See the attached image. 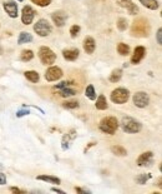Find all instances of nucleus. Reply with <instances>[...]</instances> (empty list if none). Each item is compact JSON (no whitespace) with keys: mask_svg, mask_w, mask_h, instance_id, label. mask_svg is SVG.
I'll return each mask as SVG.
<instances>
[{"mask_svg":"<svg viewBox=\"0 0 162 194\" xmlns=\"http://www.w3.org/2000/svg\"><path fill=\"white\" fill-rule=\"evenodd\" d=\"M121 127L126 133H138L142 128L141 123L131 116H124L121 119Z\"/></svg>","mask_w":162,"mask_h":194,"instance_id":"7ed1b4c3","label":"nucleus"},{"mask_svg":"<svg viewBox=\"0 0 162 194\" xmlns=\"http://www.w3.org/2000/svg\"><path fill=\"white\" fill-rule=\"evenodd\" d=\"M117 28H118V30H121V31L126 30V28H127V20L124 18H120L117 22Z\"/></svg>","mask_w":162,"mask_h":194,"instance_id":"c756f323","label":"nucleus"},{"mask_svg":"<svg viewBox=\"0 0 162 194\" xmlns=\"http://www.w3.org/2000/svg\"><path fill=\"white\" fill-rule=\"evenodd\" d=\"M146 55V49L144 46H136L135 50H133V54L131 57V63L132 64H138L141 60L145 58Z\"/></svg>","mask_w":162,"mask_h":194,"instance_id":"f8f14e48","label":"nucleus"},{"mask_svg":"<svg viewBox=\"0 0 162 194\" xmlns=\"http://www.w3.org/2000/svg\"><path fill=\"white\" fill-rule=\"evenodd\" d=\"M149 179H151V174H141V175H138L136 178V182L138 184H145Z\"/></svg>","mask_w":162,"mask_h":194,"instance_id":"c85d7f7f","label":"nucleus"},{"mask_svg":"<svg viewBox=\"0 0 162 194\" xmlns=\"http://www.w3.org/2000/svg\"><path fill=\"white\" fill-rule=\"evenodd\" d=\"M58 90H59V94L61 96H71V95H75L76 94L75 89H71V88H69V87L62 88V89H58Z\"/></svg>","mask_w":162,"mask_h":194,"instance_id":"393cba45","label":"nucleus"},{"mask_svg":"<svg viewBox=\"0 0 162 194\" xmlns=\"http://www.w3.org/2000/svg\"><path fill=\"white\" fill-rule=\"evenodd\" d=\"M10 192L15 193V194H25V192H24V190L19 189V188H15V187H11V188H10Z\"/></svg>","mask_w":162,"mask_h":194,"instance_id":"72a5a7b5","label":"nucleus"},{"mask_svg":"<svg viewBox=\"0 0 162 194\" xmlns=\"http://www.w3.org/2000/svg\"><path fill=\"white\" fill-rule=\"evenodd\" d=\"M152 151H145V153H142L138 159H137V165H140V167H144V165H150L151 162H152Z\"/></svg>","mask_w":162,"mask_h":194,"instance_id":"4468645a","label":"nucleus"},{"mask_svg":"<svg viewBox=\"0 0 162 194\" xmlns=\"http://www.w3.org/2000/svg\"><path fill=\"white\" fill-rule=\"evenodd\" d=\"M111 151L115 155H118V157L127 155V150H126L124 147H121V145H114V147H111Z\"/></svg>","mask_w":162,"mask_h":194,"instance_id":"412c9836","label":"nucleus"},{"mask_svg":"<svg viewBox=\"0 0 162 194\" xmlns=\"http://www.w3.org/2000/svg\"><path fill=\"white\" fill-rule=\"evenodd\" d=\"M34 30L40 37H47V35H50L53 28H51L50 24L47 23V20L40 19L39 22H36V24L34 25Z\"/></svg>","mask_w":162,"mask_h":194,"instance_id":"423d86ee","label":"nucleus"},{"mask_svg":"<svg viewBox=\"0 0 162 194\" xmlns=\"http://www.w3.org/2000/svg\"><path fill=\"white\" fill-rule=\"evenodd\" d=\"M95 105H96V108H97L98 110H105V109H107V100H106V98H105V95H100V96H98Z\"/></svg>","mask_w":162,"mask_h":194,"instance_id":"6ab92c4d","label":"nucleus"},{"mask_svg":"<svg viewBox=\"0 0 162 194\" xmlns=\"http://www.w3.org/2000/svg\"><path fill=\"white\" fill-rule=\"evenodd\" d=\"M34 16H35V10L31 8L30 5H26L23 8V11H21V22L25 24V25H29L33 23L34 20Z\"/></svg>","mask_w":162,"mask_h":194,"instance_id":"1a4fd4ad","label":"nucleus"},{"mask_svg":"<svg viewBox=\"0 0 162 194\" xmlns=\"http://www.w3.org/2000/svg\"><path fill=\"white\" fill-rule=\"evenodd\" d=\"M30 41H33V35L29 33H20L19 35V39H18V43L19 44H25V43H30Z\"/></svg>","mask_w":162,"mask_h":194,"instance_id":"aec40b11","label":"nucleus"},{"mask_svg":"<svg viewBox=\"0 0 162 194\" xmlns=\"http://www.w3.org/2000/svg\"><path fill=\"white\" fill-rule=\"evenodd\" d=\"M116 3L121 6V8H125L131 15H135V14L138 13V8L136 6V4L132 3V0H116Z\"/></svg>","mask_w":162,"mask_h":194,"instance_id":"9d476101","label":"nucleus"},{"mask_svg":"<svg viewBox=\"0 0 162 194\" xmlns=\"http://www.w3.org/2000/svg\"><path fill=\"white\" fill-rule=\"evenodd\" d=\"M39 58L40 61L45 65H51L56 60V54L47 46H41L39 50Z\"/></svg>","mask_w":162,"mask_h":194,"instance_id":"20e7f679","label":"nucleus"},{"mask_svg":"<svg viewBox=\"0 0 162 194\" xmlns=\"http://www.w3.org/2000/svg\"><path fill=\"white\" fill-rule=\"evenodd\" d=\"M85 95L90 100H95L96 99V93H95V89L92 85H87L86 87V90H85Z\"/></svg>","mask_w":162,"mask_h":194,"instance_id":"bb28decb","label":"nucleus"},{"mask_svg":"<svg viewBox=\"0 0 162 194\" xmlns=\"http://www.w3.org/2000/svg\"><path fill=\"white\" fill-rule=\"evenodd\" d=\"M18 1H23V0H18Z\"/></svg>","mask_w":162,"mask_h":194,"instance_id":"ea45409f","label":"nucleus"},{"mask_svg":"<svg viewBox=\"0 0 162 194\" xmlns=\"http://www.w3.org/2000/svg\"><path fill=\"white\" fill-rule=\"evenodd\" d=\"M39 181H45V182H49V183H53V184H60V179L56 178V177H53V175H39L38 177Z\"/></svg>","mask_w":162,"mask_h":194,"instance_id":"5701e85b","label":"nucleus"},{"mask_svg":"<svg viewBox=\"0 0 162 194\" xmlns=\"http://www.w3.org/2000/svg\"><path fill=\"white\" fill-rule=\"evenodd\" d=\"M53 192H56V193H61V194H64L65 192L64 190H61V189H58V188H51Z\"/></svg>","mask_w":162,"mask_h":194,"instance_id":"4c0bfd02","label":"nucleus"},{"mask_svg":"<svg viewBox=\"0 0 162 194\" xmlns=\"http://www.w3.org/2000/svg\"><path fill=\"white\" fill-rule=\"evenodd\" d=\"M95 48H96L95 40L91 37H86L85 40H84V49H85V51L87 54H92L95 51Z\"/></svg>","mask_w":162,"mask_h":194,"instance_id":"2eb2a0df","label":"nucleus"},{"mask_svg":"<svg viewBox=\"0 0 162 194\" xmlns=\"http://www.w3.org/2000/svg\"><path fill=\"white\" fill-rule=\"evenodd\" d=\"M161 38H162V30L158 29V30H157V41H158L160 45L162 44V39H161Z\"/></svg>","mask_w":162,"mask_h":194,"instance_id":"c9c22d12","label":"nucleus"},{"mask_svg":"<svg viewBox=\"0 0 162 194\" xmlns=\"http://www.w3.org/2000/svg\"><path fill=\"white\" fill-rule=\"evenodd\" d=\"M26 114H29V112H27V110H20V112H18L16 113V116H23V115H26Z\"/></svg>","mask_w":162,"mask_h":194,"instance_id":"e433bc0d","label":"nucleus"},{"mask_svg":"<svg viewBox=\"0 0 162 194\" xmlns=\"http://www.w3.org/2000/svg\"><path fill=\"white\" fill-rule=\"evenodd\" d=\"M117 51L120 55H127L130 53V46L125 43H120L117 45Z\"/></svg>","mask_w":162,"mask_h":194,"instance_id":"a878e982","label":"nucleus"},{"mask_svg":"<svg viewBox=\"0 0 162 194\" xmlns=\"http://www.w3.org/2000/svg\"><path fill=\"white\" fill-rule=\"evenodd\" d=\"M4 184H6V177L0 172V185H4Z\"/></svg>","mask_w":162,"mask_h":194,"instance_id":"f704fd0d","label":"nucleus"},{"mask_svg":"<svg viewBox=\"0 0 162 194\" xmlns=\"http://www.w3.org/2000/svg\"><path fill=\"white\" fill-rule=\"evenodd\" d=\"M62 77V70L59 66H50L45 73V79L47 81H56Z\"/></svg>","mask_w":162,"mask_h":194,"instance_id":"6e6552de","label":"nucleus"},{"mask_svg":"<svg viewBox=\"0 0 162 194\" xmlns=\"http://www.w3.org/2000/svg\"><path fill=\"white\" fill-rule=\"evenodd\" d=\"M79 54H80L79 49H66V50L62 51V55H64V58H65L66 60H69V61L76 60L77 58H79Z\"/></svg>","mask_w":162,"mask_h":194,"instance_id":"dca6fc26","label":"nucleus"},{"mask_svg":"<svg viewBox=\"0 0 162 194\" xmlns=\"http://www.w3.org/2000/svg\"><path fill=\"white\" fill-rule=\"evenodd\" d=\"M118 128V122L115 116H106L100 122V130L106 134L114 135Z\"/></svg>","mask_w":162,"mask_h":194,"instance_id":"f03ea898","label":"nucleus"},{"mask_svg":"<svg viewBox=\"0 0 162 194\" xmlns=\"http://www.w3.org/2000/svg\"><path fill=\"white\" fill-rule=\"evenodd\" d=\"M150 30H151L150 23H149V20L145 19V18L136 19L131 25V34L133 37H137V38L149 37L150 35Z\"/></svg>","mask_w":162,"mask_h":194,"instance_id":"f257e3e1","label":"nucleus"},{"mask_svg":"<svg viewBox=\"0 0 162 194\" xmlns=\"http://www.w3.org/2000/svg\"><path fill=\"white\" fill-rule=\"evenodd\" d=\"M34 58V53L31 50H23L21 51V55H20V59L23 61H29Z\"/></svg>","mask_w":162,"mask_h":194,"instance_id":"cd10ccee","label":"nucleus"},{"mask_svg":"<svg viewBox=\"0 0 162 194\" xmlns=\"http://www.w3.org/2000/svg\"><path fill=\"white\" fill-rule=\"evenodd\" d=\"M51 19H53V22L56 26H64L65 22H66V14L64 11H55L51 14Z\"/></svg>","mask_w":162,"mask_h":194,"instance_id":"ddd939ff","label":"nucleus"},{"mask_svg":"<svg viewBox=\"0 0 162 194\" xmlns=\"http://www.w3.org/2000/svg\"><path fill=\"white\" fill-rule=\"evenodd\" d=\"M75 190H76L77 193H82V194H86V192H85V190H82L81 188H75Z\"/></svg>","mask_w":162,"mask_h":194,"instance_id":"58836bf2","label":"nucleus"},{"mask_svg":"<svg viewBox=\"0 0 162 194\" xmlns=\"http://www.w3.org/2000/svg\"><path fill=\"white\" fill-rule=\"evenodd\" d=\"M129 98H130V92L124 88H117L111 93V100L116 104H124L129 100Z\"/></svg>","mask_w":162,"mask_h":194,"instance_id":"39448f33","label":"nucleus"},{"mask_svg":"<svg viewBox=\"0 0 162 194\" xmlns=\"http://www.w3.org/2000/svg\"><path fill=\"white\" fill-rule=\"evenodd\" d=\"M121 77H122V70L121 69H115L110 75V81L111 83H117L120 79H121Z\"/></svg>","mask_w":162,"mask_h":194,"instance_id":"b1692460","label":"nucleus"},{"mask_svg":"<svg viewBox=\"0 0 162 194\" xmlns=\"http://www.w3.org/2000/svg\"><path fill=\"white\" fill-rule=\"evenodd\" d=\"M80 33V26L79 25H72L71 28H70V35H71V38H76L77 35H79Z\"/></svg>","mask_w":162,"mask_h":194,"instance_id":"7c9ffc66","label":"nucleus"},{"mask_svg":"<svg viewBox=\"0 0 162 194\" xmlns=\"http://www.w3.org/2000/svg\"><path fill=\"white\" fill-rule=\"evenodd\" d=\"M150 103V98L145 92H138L133 95V104L138 108H145L149 105Z\"/></svg>","mask_w":162,"mask_h":194,"instance_id":"0eeeda50","label":"nucleus"},{"mask_svg":"<svg viewBox=\"0 0 162 194\" xmlns=\"http://www.w3.org/2000/svg\"><path fill=\"white\" fill-rule=\"evenodd\" d=\"M25 78L31 81V83H38L40 77H39V74L36 72H34V70H29V72H25Z\"/></svg>","mask_w":162,"mask_h":194,"instance_id":"4be33fe9","label":"nucleus"},{"mask_svg":"<svg viewBox=\"0 0 162 194\" xmlns=\"http://www.w3.org/2000/svg\"><path fill=\"white\" fill-rule=\"evenodd\" d=\"M75 137H76V131L75 130H71L70 133H67L66 135H64V138H62V149H64V150L69 149L70 142H71L72 139H75Z\"/></svg>","mask_w":162,"mask_h":194,"instance_id":"f3484780","label":"nucleus"},{"mask_svg":"<svg viewBox=\"0 0 162 194\" xmlns=\"http://www.w3.org/2000/svg\"><path fill=\"white\" fill-rule=\"evenodd\" d=\"M4 10L6 11V14L10 16V18H16L18 16V4L13 0H9V1H5L4 3Z\"/></svg>","mask_w":162,"mask_h":194,"instance_id":"9b49d317","label":"nucleus"},{"mask_svg":"<svg viewBox=\"0 0 162 194\" xmlns=\"http://www.w3.org/2000/svg\"><path fill=\"white\" fill-rule=\"evenodd\" d=\"M34 4H36L38 6H41V8H45V6L50 5L51 0H31Z\"/></svg>","mask_w":162,"mask_h":194,"instance_id":"2f4dec72","label":"nucleus"},{"mask_svg":"<svg viewBox=\"0 0 162 194\" xmlns=\"http://www.w3.org/2000/svg\"><path fill=\"white\" fill-rule=\"evenodd\" d=\"M140 3L146 8H149L151 10H157L158 9V3L157 0H140Z\"/></svg>","mask_w":162,"mask_h":194,"instance_id":"a211bd4d","label":"nucleus"},{"mask_svg":"<svg viewBox=\"0 0 162 194\" xmlns=\"http://www.w3.org/2000/svg\"><path fill=\"white\" fill-rule=\"evenodd\" d=\"M62 107L66 109H75V108H79V103L77 101H65L62 104Z\"/></svg>","mask_w":162,"mask_h":194,"instance_id":"473e14b6","label":"nucleus"}]
</instances>
